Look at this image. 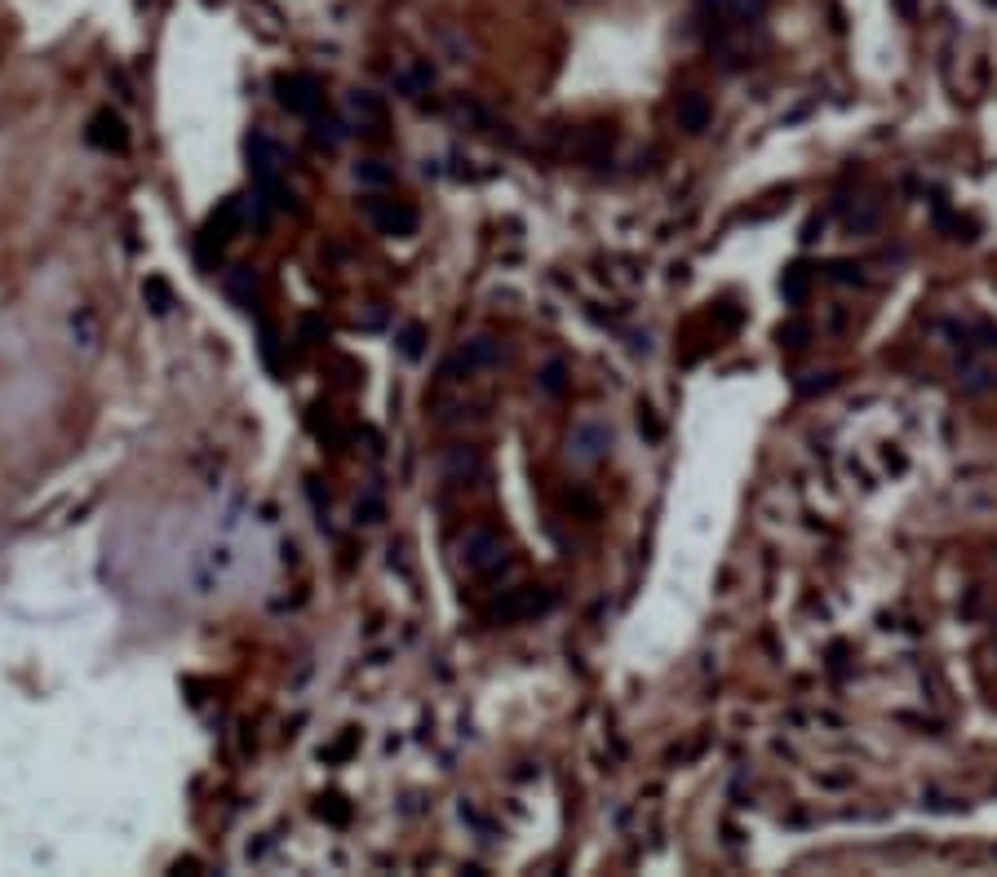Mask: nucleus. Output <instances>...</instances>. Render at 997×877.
I'll return each mask as SVG.
<instances>
[{"mask_svg": "<svg viewBox=\"0 0 997 877\" xmlns=\"http://www.w3.org/2000/svg\"><path fill=\"white\" fill-rule=\"evenodd\" d=\"M280 102L289 111H297V116H315V111L324 107V94H320V85H315L311 76H284L280 80Z\"/></svg>", "mask_w": 997, "mask_h": 877, "instance_id": "obj_1", "label": "nucleus"}, {"mask_svg": "<svg viewBox=\"0 0 997 877\" xmlns=\"http://www.w3.org/2000/svg\"><path fill=\"white\" fill-rule=\"evenodd\" d=\"M368 218L382 226V231H390V235H408L417 226L413 209H404V204H386V200H368Z\"/></svg>", "mask_w": 997, "mask_h": 877, "instance_id": "obj_2", "label": "nucleus"}, {"mask_svg": "<svg viewBox=\"0 0 997 877\" xmlns=\"http://www.w3.org/2000/svg\"><path fill=\"white\" fill-rule=\"evenodd\" d=\"M94 142H98V147H125V125H120V120L116 116H111V111H98V116H94Z\"/></svg>", "mask_w": 997, "mask_h": 877, "instance_id": "obj_3", "label": "nucleus"}]
</instances>
